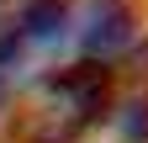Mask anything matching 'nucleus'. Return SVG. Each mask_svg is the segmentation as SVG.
Listing matches in <instances>:
<instances>
[{
	"label": "nucleus",
	"mask_w": 148,
	"mask_h": 143,
	"mask_svg": "<svg viewBox=\"0 0 148 143\" xmlns=\"http://www.w3.org/2000/svg\"><path fill=\"white\" fill-rule=\"evenodd\" d=\"M106 80H111V69L79 64V58L69 69H53V74L32 80L27 101L16 106L11 143H74L106 106Z\"/></svg>",
	"instance_id": "f257e3e1"
},
{
	"label": "nucleus",
	"mask_w": 148,
	"mask_h": 143,
	"mask_svg": "<svg viewBox=\"0 0 148 143\" xmlns=\"http://www.w3.org/2000/svg\"><path fill=\"white\" fill-rule=\"evenodd\" d=\"M37 6V0H0V37H5V32L16 27V21H21V16Z\"/></svg>",
	"instance_id": "f03ea898"
}]
</instances>
